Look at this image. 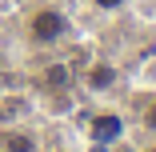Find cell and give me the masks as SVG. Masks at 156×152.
I'll return each instance as SVG.
<instances>
[{
	"label": "cell",
	"mask_w": 156,
	"mask_h": 152,
	"mask_svg": "<svg viewBox=\"0 0 156 152\" xmlns=\"http://www.w3.org/2000/svg\"><path fill=\"white\" fill-rule=\"evenodd\" d=\"M4 152H36V136L32 132H4Z\"/></svg>",
	"instance_id": "4"
},
{
	"label": "cell",
	"mask_w": 156,
	"mask_h": 152,
	"mask_svg": "<svg viewBox=\"0 0 156 152\" xmlns=\"http://www.w3.org/2000/svg\"><path fill=\"white\" fill-rule=\"evenodd\" d=\"M92 4H96L100 12H116V8H124V4H128V0H92Z\"/></svg>",
	"instance_id": "5"
},
{
	"label": "cell",
	"mask_w": 156,
	"mask_h": 152,
	"mask_svg": "<svg viewBox=\"0 0 156 152\" xmlns=\"http://www.w3.org/2000/svg\"><path fill=\"white\" fill-rule=\"evenodd\" d=\"M144 128H152V132H156V100L144 108Z\"/></svg>",
	"instance_id": "6"
},
{
	"label": "cell",
	"mask_w": 156,
	"mask_h": 152,
	"mask_svg": "<svg viewBox=\"0 0 156 152\" xmlns=\"http://www.w3.org/2000/svg\"><path fill=\"white\" fill-rule=\"evenodd\" d=\"M68 32V20L60 8H32V16H28V40L32 44H56L60 36Z\"/></svg>",
	"instance_id": "1"
},
{
	"label": "cell",
	"mask_w": 156,
	"mask_h": 152,
	"mask_svg": "<svg viewBox=\"0 0 156 152\" xmlns=\"http://www.w3.org/2000/svg\"><path fill=\"white\" fill-rule=\"evenodd\" d=\"M88 136L96 140V144H116V140L124 136V120H120L116 112H100V116H92Z\"/></svg>",
	"instance_id": "2"
},
{
	"label": "cell",
	"mask_w": 156,
	"mask_h": 152,
	"mask_svg": "<svg viewBox=\"0 0 156 152\" xmlns=\"http://www.w3.org/2000/svg\"><path fill=\"white\" fill-rule=\"evenodd\" d=\"M152 152H156V148H152Z\"/></svg>",
	"instance_id": "7"
},
{
	"label": "cell",
	"mask_w": 156,
	"mask_h": 152,
	"mask_svg": "<svg viewBox=\"0 0 156 152\" xmlns=\"http://www.w3.org/2000/svg\"><path fill=\"white\" fill-rule=\"evenodd\" d=\"M112 84H116V68L112 64H92L84 72V88H88V92H108Z\"/></svg>",
	"instance_id": "3"
}]
</instances>
